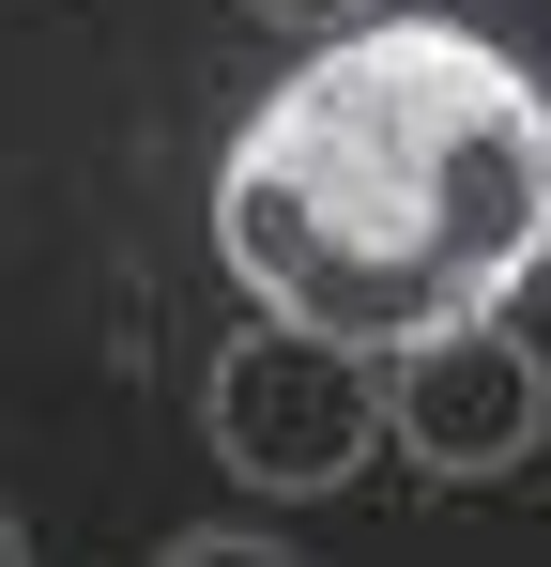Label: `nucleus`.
I'll return each instance as SVG.
<instances>
[{
  "mask_svg": "<svg viewBox=\"0 0 551 567\" xmlns=\"http://www.w3.org/2000/svg\"><path fill=\"white\" fill-rule=\"evenodd\" d=\"M15 553H31V522H15V506H0V567H15Z\"/></svg>",
  "mask_w": 551,
  "mask_h": 567,
  "instance_id": "423d86ee",
  "label": "nucleus"
},
{
  "mask_svg": "<svg viewBox=\"0 0 551 567\" xmlns=\"http://www.w3.org/2000/svg\"><path fill=\"white\" fill-rule=\"evenodd\" d=\"M154 567H291L276 537H230V522H184V537H154Z\"/></svg>",
  "mask_w": 551,
  "mask_h": 567,
  "instance_id": "20e7f679",
  "label": "nucleus"
},
{
  "mask_svg": "<svg viewBox=\"0 0 551 567\" xmlns=\"http://www.w3.org/2000/svg\"><path fill=\"white\" fill-rule=\"evenodd\" d=\"M383 430L414 445V475H506L537 461L551 430V369L490 322V307H459V322H429V338H398V383H383Z\"/></svg>",
  "mask_w": 551,
  "mask_h": 567,
  "instance_id": "7ed1b4c3",
  "label": "nucleus"
},
{
  "mask_svg": "<svg viewBox=\"0 0 551 567\" xmlns=\"http://www.w3.org/2000/svg\"><path fill=\"white\" fill-rule=\"evenodd\" d=\"M246 16H276V31H353L367 0H246Z\"/></svg>",
  "mask_w": 551,
  "mask_h": 567,
  "instance_id": "39448f33",
  "label": "nucleus"
},
{
  "mask_svg": "<svg viewBox=\"0 0 551 567\" xmlns=\"http://www.w3.org/2000/svg\"><path fill=\"white\" fill-rule=\"evenodd\" d=\"M215 246L261 307L398 353L521 291V261L551 246V107L521 93L506 47L445 16H398V31L353 16L322 62H291L246 107L215 169Z\"/></svg>",
  "mask_w": 551,
  "mask_h": 567,
  "instance_id": "f257e3e1",
  "label": "nucleus"
},
{
  "mask_svg": "<svg viewBox=\"0 0 551 567\" xmlns=\"http://www.w3.org/2000/svg\"><path fill=\"white\" fill-rule=\"evenodd\" d=\"M215 461L246 475V491H337L367 461V430H383V399H367V353L353 338H322V322H246L230 353H215Z\"/></svg>",
  "mask_w": 551,
  "mask_h": 567,
  "instance_id": "f03ea898",
  "label": "nucleus"
}]
</instances>
